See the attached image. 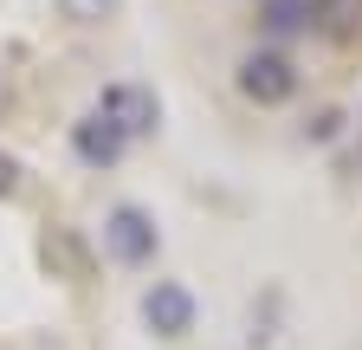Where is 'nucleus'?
Here are the masks:
<instances>
[{"label":"nucleus","mask_w":362,"mask_h":350,"mask_svg":"<svg viewBox=\"0 0 362 350\" xmlns=\"http://www.w3.org/2000/svg\"><path fill=\"white\" fill-rule=\"evenodd\" d=\"M156 247H162V234H156V214H149V208L117 201V208L104 214V253L117 259V266H149Z\"/></svg>","instance_id":"1"},{"label":"nucleus","mask_w":362,"mask_h":350,"mask_svg":"<svg viewBox=\"0 0 362 350\" xmlns=\"http://www.w3.org/2000/svg\"><path fill=\"white\" fill-rule=\"evenodd\" d=\"M240 91L252 98V104H285L291 91H298V65L285 59V52H272V46H259V52H246L240 59Z\"/></svg>","instance_id":"2"},{"label":"nucleus","mask_w":362,"mask_h":350,"mask_svg":"<svg viewBox=\"0 0 362 350\" xmlns=\"http://www.w3.org/2000/svg\"><path fill=\"white\" fill-rule=\"evenodd\" d=\"M98 117H110L123 137H156V123H162V104L149 84H104V98H98Z\"/></svg>","instance_id":"3"},{"label":"nucleus","mask_w":362,"mask_h":350,"mask_svg":"<svg viewBox=\"0 0 362 350\" xmlns=\"http://www.w3.org/2000/svg\"><path fill=\"white\" fill-rule=\"evenodd\" d=\"M194 318H201V305H194V292L181 286V279H156V286L143 292V324H149L156 337H188Z\"/></svg>","instance_id":"4"},{"label":"nucleus","mask_w":362,"mask_h":350,"mask_svg":"<svg viewBox=\"0 0 362 350\" xmlns=\"http://www.w3.org/2000/svg\"><path fill=\"white\" fill-rule=\"evenodd\" d=\"M71 149H78L90 169H117V162H123V149H129V137H123L110 117L90 111V117H78V123H71Z\"/></svg>","instance_id":"5"},{"label":"nucleus","mask_w":362,"mask_h":350,"mask_svg":"<svg viewBox=\"0 0 362 350\" xmlns=\"http://www.w3.org/2000/svg\"><path fill=\"white\" fill-rule=\"evenodd\" d=\"M310 26H324L337 39H349L362 26V0H310Z\"/></svg>","instance_id":"6"},{"label":"nucleus","mask_w":362,"mask_h":350,"mask_svg":"<svg viewBox=\"0 0 362 350\" xmlns=\"http://www.w3.org/2000/svg\"><path fill=\"white\" fill-rule=\"evenodd\" d=\"M310 0H265V33H304Z\"/></svg>","instance_id":"7"},{"label":"nucleus","mask_w":362,"mask_h":350,"mask_svg":"<svg viewBox=\"0 0 362 350\" xmlns=\"http://www.w3.org/2000/svg\"><path fill=\"white\" fill-rule=\"evenodd\" d=\"M117 7H123V0H59V13L78 20V26H98V20H110Z\"/></svg>","instance_id":"8"},{"label":"nucleus","mask_w":362,"mask_h":350,"mask_svg":"<svg viewBox=\"0 0 362 350\" xmlns=\"http://www.w3.org/2000/svg\"><path fill=\"white\" fill-rule=\"evenodd\" d=\"M337 130H343V111H317V117L304 123V137H310V143H330Z\"/></svg>","instance_id":"9"},{"label":"nucleus","mask_w":362,"mask_h":350,"mask_svg":"<svg viewBox=\"0 0 362 350\" xmlns=\"http://www.w3.org/2000/svg\"><path fill=\"white\" fill-rule=\"evenodd\" d=\"M7 195H20V162L0 149V201H7Z\"/></svg>","instance_id":"10"},{"label":"nucleus","mask_w":362,"mask_h":350,"mask_svg":"<svg viewBox=\"0 0 362 350\" xmlns=\"http://www.w3.org/2000/svg\"><path fill=\"white\" fill-rule=\"evenodd\" d=\"M13 350H65V344H52V337H26V344H13Z\"/></svg>","instance_id":"11"},{"label":"nucleus","mask_w":362,"mask_h":350,"mask_svg":"<svg viewBox=\"0 0 362 350\" xmlns=\"http://www.w3.org/2000/svg\"><path fill=\"white\" fill-rule=\"evenodd\" d=\"M7 98H13V91H7V72H0V111H7Z\"/></svg>","instance_id":"12"}]
</instances>
